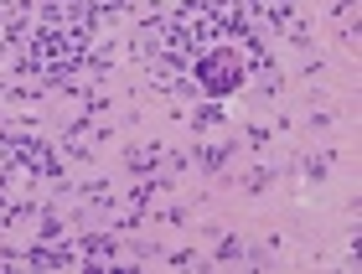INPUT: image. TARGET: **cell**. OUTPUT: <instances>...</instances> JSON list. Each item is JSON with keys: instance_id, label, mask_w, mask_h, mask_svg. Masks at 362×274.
Listing matches in <instances>:
<instances>
[{"instance_id": "cell-1", "label": "cell", "mask_w": 362, "mask_h": 274, "mask_svg": "<svg viewBox=\"0 0 362 274\" xmlns=\"http://www.w3.org/2000/svg\"><path fill=\"white\" fill-rule=\"evenodd\" d=\"M197 78H202V93H233L243 83V57L233 47H212L207 62L197 68Z\"/></svg>"}]
</instances>
